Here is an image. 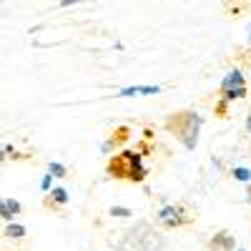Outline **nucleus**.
<instances>
[{"label": "nucleus", "instance_id": "nucleus-1", "mask_svg": "<svg viewBox=\"0 0 251 251\" xmlns=\"http://www.w3.org/2000/svg\"><path fill=\"white\" fill-rule=\"evenodd\" d=\"M106 171H108L111 178L133 181V183H141L149 176V169H146V163H143L141 151H121V153L111 156Z\"/></svg>", "mask_w": 251, "mask_h": 251}, {"label": "nucleus", "instance_id": "nucleus-2", "mask_svg": "<svg viewBox=\"0 0 251 251\" xmlns=\"http://www.w3.org/2000/svg\"><path fill=\"white\" fill-rule=\"evenodd\" d=\"M201 123H203V118L196 111H181V113H171L169 118H166V131L174 133L183 143V149L194 151L199 146Z\"/></svg>", "mask_w": 251, "mask_h": 251}, {"label": "nucleus", "instance_id": "nucleus-3", "mask_svg": "<svg viewBox=\"0 0 251 251\" xmlns=\"http://www.w3.org/2000/svg\"><path fill=\"white\" fill-rule=\"evenodd\" d=\"M161 246H163L161 234L146 221H138L133 228H128L118 244L121 251H161Z\"/></svg>", "mask_w": 251, "mask_h": 251}, {"label": "nucleus", "instance_id": "nucleus-4", "mask_svg": "<svg viewBox=\"0 0 251 251\" xmlns=\"http://www.w3.org/2000/svg\"><path fill=\"white\" fill-rule=\"evenodd\" d=\"M191 221V216H188V211L178 203H169V206H163L161 211H158V224H163L166 228H178L183 224Z\"/></svg>", "mask_w": 251, "mask_h": 251}, {"label": "nucleus", "instance_id": "nucleus-5", "mask_svg": "<svg viewBox=\"0 0 251 251\" xmlns=\"http://www.w3.org/2000/svg\"><path fill=\"white\" fill-rule=\"evenodd\" d=\"M239 88H246V86H244V75H241V71H239V68H236V71H228L226 78L221 80V93L239 91Z\"/></svg>", "mask_w": 251, "mask_h": 251}, {"label": "nucleus", "instance_id": "nucleus-6", "mask_svg": "<svg viewBox=\"0 0 251 251\" xmlns=\"http://www.w3.org/2000/svg\"><path fill=\"white\" fill-rule=\"evenodd\" d=\"M126 138H128V128H126V126H121V128H116V131H113V136L100 146V151H103V153H111V151L116 149V146H118V143H123Z\"/></svg>", "mask_w": 251, "mask_h": 251}, {"label": "nucleus", "instance_id": "nucleus-7", "mask_svg": "<svg viewBox=\"0 0 251 251\" xmlns=\"http://www.w3.org/2000/svg\"><path fill=\"white\" fill-rule=\"evenodd\" d=\"M208 246H211V249H221V251H234V236L228 231H219Z\"/></svg>", "mask_w": 251, "mask_h": 251}, {"label": "nucleus", "instance_id": "nucleus-8", "mask_svg": "<svg viewBox=\"0 0 251 251\" xmlns=\"http://www.w3.org/2000/svg\"><path fill=\"white\" fill-rule=\"evenodd\" d=\"M15 214H20V203L15 201V199H3V203H0V216H3L5 221H10Z\"/></svg>", "mask_w": 251, "mask_h": 251}, {"label": "nucleus", "instance_id": "nucleus-9", "mask_svg": "<svg viewBox=\"0 0 251 251\" xmlns=\"http://www.w3.org/2000/svg\"><path fill=\"white\" fill-rule=\"evenodd\" d=\"M136 93H149V96H158L161 88L158 86H128V88H123L121 96H136Z\"/></svg>", "mask_w": 251, "mask_h": 251}, {"label": "nucleus", "instance_id": "nucleus-10", "mask_svg": "<svg viewBox=\"0 0 251 251\" xmlns=\"http://www.w3.org/2000/svg\"><path fill=\"white\" fill-rule=\"evenodd\" d=\"M66 201H68V191H66V188H53V191H50V201H48V206H50V203L63 206Z\"/></svg>", "mask_w": 251, "mask_h": 251}, {"label": "nucleus", "instance_id": "nucleus-11", "mask_svg": "<svg viewBox=\"0 0 251 251\" xmlns=\"http://www.w3.org/2000/svg\"><path fill=\"white\" fill-rule=\"evenodd\" d=\"M5 236H8V239H23V236H25V226L8 224V226H5Z\"/></svg>", "mask_w": 251, "mask_h": 251}, {"label": "nucleus", "instance_id": "nucleus-12", "mask_svg": "<svg viewBox=\"0 0 251 251\" xmlns=\"http://www.w3.org/2000/svg\"><path fill=\"white\" fill-rule=\"evenodd\" d=\"M108 214L116 216V219H128V216H133V211H131V208H126V206H111Z\"/></svg>", "mask_w": 251, "mask_h": 251}, {"label": "nucleus", "instance_id": "nucleus-13", "mask_svg": "<svg viewBox=\"0 0 251 251\" xmlns=\"http://www.w3.org/2000/svg\"><path fill=\"white\" fill-rule=\"evenodd\" d=\"M48 174H50V176H58V178H60V176H66V166H63V163H55V161H53V163H48Z\"/></svg>", "mask_w": 251, "mask_h": 251}, {"label": "nucleus", "instance_id": "nucleus-14", "mask_svg": "<svg viewBox=\"0 0 251 251\" xmlns=\"http://www.w3.org/2000/svg\"><path fill=\"white\" fill-rule=\"evenodd\" d=\"M234 178L249 183V181H251V171H249V169H234Z\"/></svg>", "mask_w": 251, "mask_h": 251}, {"label": "nucleus", "instance_id": "nucleus-15", "mask_svg": "<svg viewBox=\"0 0 251 251\" xmlns=\"http://www.w3.org/2000/svg\"><path fill=\"white\" fill-rule=\"evenodd\" d=\"M246 96V88H239V91H228V93H221L224 100H236V98H244Z\"/></svg>", "mask_w": 251, "mask_h": 251}, {"label": "nucleus", "instance_id": "nucleus-16", "mask_svg": "<svg viewBox=\"0 0 251 251\" xmlns=\"http://www.w3.org/2000/svg\"><path fill=\"white\" fill-rule=\"evenodd\" d=\"M50 186H53V176H50V174H46V176H43V181H40V188H43V191H50Z\"/></svg>", "mask_w": 251, "mask_h": 251}, {"label": "nucleus", "instance_id": "nucleus-17", "mask_svg": "<svg viewBox=\"0 0 251 251\" xmlns=\"http://www.w3.org/2000/svg\"><path fill=\"white\" fill-rule=\"evenodd\" d=\"M216 113H221V116L226 113V100H224V98H221V103H219V106H216Z\"/></svg>", "mask_w": 251, "mask_h": 251}, {"label": "nucleus", "instance_id": "nucleus-18", "mask_svg": "<svg viewBox=\"0 0 251 251\" xmlns=\"http://www.w3.org/2000/svg\"><path fill=\"white\" fill-rule=\"evenodd\" d=\"M246 131L251 133V113H249V118H246Z\"/></svg>", "mask_w": 251, "mask_h": 251}, {"label": "nucleus", "instance_id": "nucleus-19", "mask_svg": "<svg viewBox=\"0 0 251 251\" xmlns=\"http://www.w3.org/2000/svg\"><path fill=\"white\" fill-rule=\"evenodd\" d=\"M246 40L251 43V23H249V28H246Z\"/></svg>", "mask_w": 251, "mask_h": 251}, {"label": "nucleus", "instance_id": "nucleus-20", "mask_svg": "<svg viewBox=\"0 0 251 251\" xmlns=\"http://www.w3.org/2000/svg\"><path fill=\"white\" fill-rule=\"evenodd\" d=\"M239 251H244V249H239Z\"/></svg>", "mask_w": 251, "mask_h": 251}]
</instances>
